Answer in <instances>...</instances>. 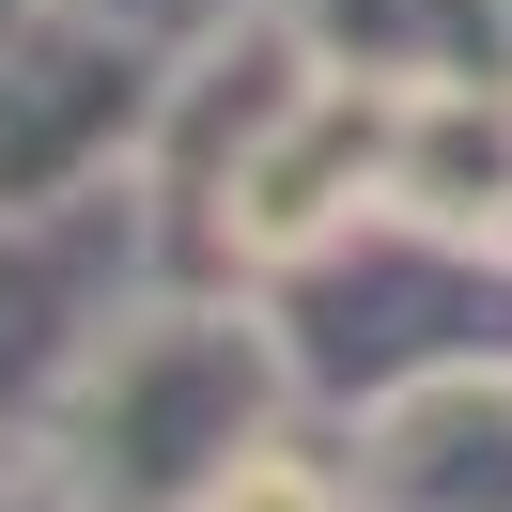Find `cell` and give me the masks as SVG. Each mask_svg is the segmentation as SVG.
<instances>
[{
  "instance_id": "6da1fadb",
  "label": "cell",
  "mask_w": 512,
  "mask_h": 512,
  "mask_svg": "<svg viewBox=\"0 0 512 512\" xmlns=\"http://www.w3.org/2000/svg\"><path fill=\"white\" fill-rule=\"evenodd\" d=\"M187 512H357V497H342V481L311 466V450H264V435H249V450H233V466L202 481Z\"/></svg>"
}]
</instances>
